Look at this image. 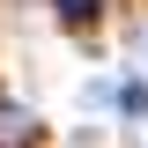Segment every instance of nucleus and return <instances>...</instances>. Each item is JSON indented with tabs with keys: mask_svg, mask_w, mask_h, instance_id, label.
<instances>
[{
	"mask_svg": "<svg viewBox=\"0 0 148 148\" xmlns=\"http://www.w3.org/2000/svg\"><path fill=\"white\" fill-rule=\"evenodd\" d=\"M59 8H67V22H89L96 15V0H59Z\"/></svg>",
	"mask_w": 148,
	"mask_h": 148,
	"instance_id": "nucleus-1",
	"label": "nucleus"
}]
</instances>
